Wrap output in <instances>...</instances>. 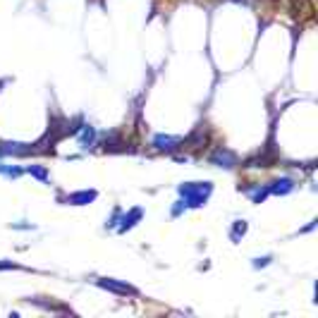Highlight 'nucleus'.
Wrapping results in <instances>:
<instances>
[{
	"mask_svg": "<svg viewBox=\"0 0 318 318\" xmlns=\"http://www.w3.org/2000/svg\"><path fill=\"white\" fill-rule=\"evenodd\" d=\"M98 287H103V290H108V292H115V294H136V290L132 287V285H127V282H117V280H112V278H101L98 280Z\"/></svg>",
	"mask_w": 318,
	"mask_h": 318,
	"instance_id": "obj_3",
	"label": "nucleus"
},
{
	"mask_svg": "<svg viewBox=\"0 0 318 318\" xmlns=\"http://www.w3.org/2000/svg\"><path fill=\"white\" fill-rule=\"evenodd\" d=\"M185 208H187V206H185V201H177V206L172 208V215H180V213H182Z\"/></svg>",
	"mask_w": 318,
	"mask_h": 318,
	"instance_id": "obj_14",
	"label": "nucleus"
},
{
	"mask_svg": "<svg viewBox=\"0 0 318 318\" xmlns=\"http://www.w3.org/2000/svg\"><path fill=\"white\" fill-rule=\"evenodd\" d=\"M244 191H246V194H251V199H254V204H261L263 199H265V196H268V194H270V191H268V187H256V189H244Z\"/></svg>",
	"mask_w": 318,
	"mask_h": 318,
	"instance_id": "obj_10",
	"label": "nucleus"
},
{
	"mask_svg": "<svg viewBox=\"0 0 318 318\" xmlns=\"http://www.w3.org/2000/svg\"><path fill=\"white\" fill-rule=\"evenodd\" d=\"M26 172H29L31 177L41 180V182H48V170L41 168V165H29V168H26Z\"/></svg>",
	"mask_w": 318,
	"mask_h": 318,
	"instance_id": "obj_11",
	"label": "nucleus"
},
{
	"mask_svg": "<svg viewBox=\"0 0 318 318\" xmlns=\"http://www.w3.org/2000/svg\"><path fill=\"white\" fill-rule=\"evenodd\" d=\"M96 194L94 189H84V191H75V194H70L67 196V204H72V206H86V204H91L96 201Z\"/></svg>",
	"mask_w": 318,
	"mask_h": 318,
	"instance_id": "obj_5",
	"label": "nucleus"
},
{
	"mask_svg": "<svg viewBox=\"0 0 318 318\" xmlns=\"http://www.w3.org/2000/svg\"><path fill=\"white\" fill-rule=\"evenodd\" d=\"M141 215H144V213H141V208H134V211H130L127 215H122V225H120L117 230H120V232H127L130 227H134V225H136V220H141Z\"/></svg>",
	"mask_w": 318,
	"mask_h": 318,
	"instance_id": "obj_7",
	"label": "nucleus"
},
{
	"mask_svg": "<svg viewBox=\"0 0 318 318\" xmlns=\"http://www.w3.org/2000/svg\"><path fill=\"white\" fill-rule=\"evenodd\" d=\"M0 175H5V177H19V175H22V168H10V165H2V163H0Z\"/></svg>",
	"mask_w": 318,
	"mask_h": 318,
	"instance_id": "obj_12",
	"label": "nucleus"
},
{
	"mask_svg": "<svg viewBox=\"0 0 318 318\" xmlns=\"http://www.w3.org/2000/svg\"><path fill=\"white\" fill-rule=\"evenodd\" d=\"M94 139H96L94 127L84 125V127H81V134H79V146H81V149H91V146H94Z\"/></svg>",
	"mask_w": 318,
	"mask_h": 318,
	"instance_id": "obj_8",
	"label": "nucleus"
},
{
	"mask_svg": "<svg viewBox=\"0 0 318 318\" xmlns=\"http://www.w3.org/2000/svg\"><path fill=\"white\" fill-rule=\"evenodd\" d=\"M213 191L211 182H187V185H180V196L185 201L187 208H201L208 201Z\"/></svg>",
	"mask_w": 318,
	"mask_h": 318,
	"instance_id": "obj_1",
	"label": "nucleus"
},
{
	"mask_svg": "<svg viewBox=\"0 0 318 318\" xmlns=\"http://www.w3.org/2000/svg\"><path fill=\"white\" fill-rule=\"evenodd\" d=\"M270 263V256H263V259H254V268H263Z\"/></svg>",
	"mask_w": 318,
	"mask_h": 318,
	"instance_id": "obj_13",
	"label": "nucleus"
},
{
	"mask_svg": "<svg viewBox=\"0 0 318 318\" xmlns=\"http://www.w3.org/2000/svg\"><path fill=\"white\" fill-rule=\"evenodd\" d=\"M244 235H246V223L244 220H237V223L232 225V232H230V239L232 242H239Z\"/></svg>",
	"mask_w": 318,
	"mask_h": 318,
	"instance_id": "obj_9",
	"label": "nucleus"
},
{
	"mask_svg": "<svg viewBox=\"0 0 318 318\" xmlns=\"http://www.w3.org/2000/svg\"><path fill=\"white\" fill-rule=\"evenodd\" d=\"M10 268H17L12 261H0V270H10Z\"/></svg>",
	"mask_w": 318,
	"mask_h": 318,
	"instance_id": "obj_15",
	"label": "nucleus"
},
{
	"mask_svg": "<svg viewBox=\"0 0 318 318\" xmlns=\"http://www.w3.org/2000/svg\"><path fill=\"white\" fill-rule=\"evenodd\" d=\"M292 189H294V182H292L290 177H282V180H275L273 185H268V191H270V194H278V196L290 194Z\"/></svg>",
	"mask_w": 318,
	"mask_h": 318,
	"instance_id": "obj_6",
	"label": "nucleus"
},
{
	"mask_svg": "<svg viewBox=\"0 0 318 318\" xmlns=\"http://www.w3.org/2000/svg\"><path fill=\"white\" fill-rule=\"evenodd\" d=\"M180 144H185V139H180V136H168V134H156V136L151 139V146L156 151H172V149H177Z\"/></svg>",
	"mask_w": 318,
	"mask_h": 318,
	"instance_id": "obj_4",
	"label": "nucleus"
},
{
	"mask_svg": "<svg viewBox=\"0 0 318 318\" xmlns=\"http://www.w3.org/2000/svg\"><path fill=\"white\" fill-rule=\"evenodd\" d=\"M211 163L218 165V168H225V170H232L237 165V153L230 149H218L211 153Z\"/></svg>",
	"mask_w": 318,
	"mask_h": 318,
	"instance_id": "obj_2",
	"label": "nucleus"
}]
</instances>
